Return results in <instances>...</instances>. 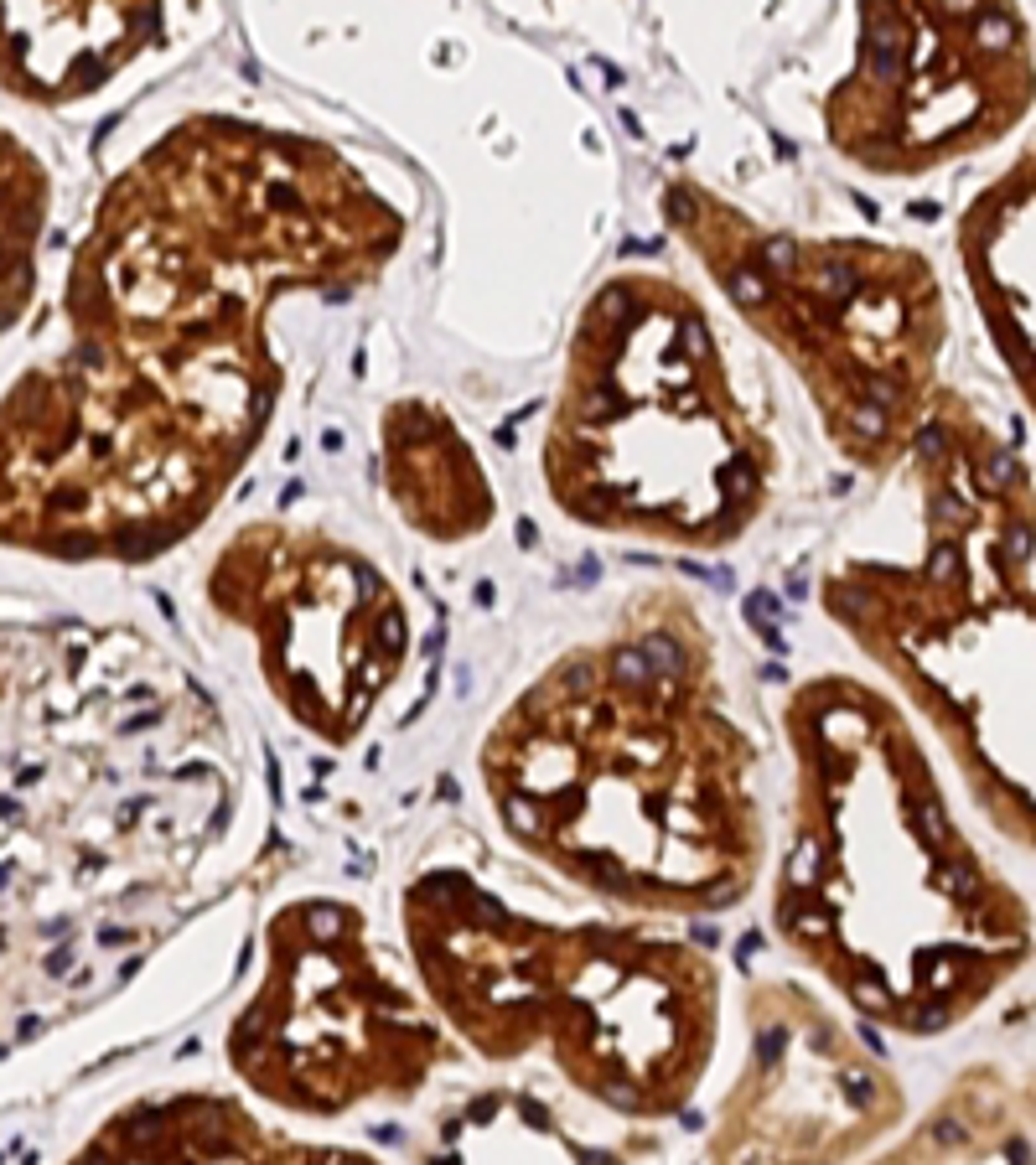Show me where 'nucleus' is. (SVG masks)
Returning a JSON list of instances; mask_svg holds the SVG:
<instances>
[{"instance_id": "1", "label": "nucleus", "mask_w": 1036, "mask_h": 1165, "mask_svg": "<svg viewBox=\"0 0 1036 1165\" xmlns=\"http://www.w3.org/2000/svg\"><path fill=\"white\" fill-rule=\"evenodd\" d=\"M404 213L317 135L192 114L99 192L63 275V347L0 389V550L151 565L269 435L285 296H353Z\"/></svg>"}, {"instance_id": "2", "label": "nucleus", "mask_w": 1036, "mask_h": 1165, "mask_svg": "<svg viewBox=\"0 0 1036 1165\" xmlns=\"http://www.w3.org/2000/svg\"><path fill=\"white\" fill-rule=\"evenodd\" d=\"M477 788L514 850L617 917H715L768 870L757 736L674 585L622 601L492 715Z\"/></svg>"}, {"instance_id": "3", "label": "nucleus", "mask_w": 1036, "mask_h": 1165, "mask_svg": "<svg viewBox=\"0 0 1036 1165\" xmlns=\"http://www.w3.org/2000/svg\"><path fill=\"white\" fill-rule=\"evenodd\" d=\"M788 829L768 922L845 1016L933 1041L1031 963V901L958 819L912 715L861 674L783 705Z\"/></svg>"}, {"instance_id": "4", "label": "nucleus", "mask_w": 1036, "mask_h": 1165, "mask_svg": "<svg viewBox=\"0 0 1036 1165\" xmlns=\"http://www.w3.org/2000/svg\"><path fill=\"white\" fill-rule=\"evenodd\" d=\"M399 937L461 1052L492 1067L545 1056L612 1118H679L715 1067L726 979L664 922L534 917L472 870L435 866L404 886Z\"/></svg>"}, {"instance_id": "5", "label": "nucleus", "mask_w": 1036, "mask_h": 1165, "mask_svg": "<svg viewBox=\"0 0 1036 1165\" xmlns=\"http://www.w3.org/2000/svg\"><path fill=\"white\" fill-rule=\"evenodd\" d=\"M907 466L918 554L839 559L819 607L918 709L985 824L1031 855V472L958 389H938Z\"/></svg>"}, {"instance_id": "6", "label": "nucleus", "mask_w": 1036, "mask_h": 1165, "mask_svg": "<svg viewBox=\"0 0 1036 1165\" xmlns=\"http://www.w3.org/2000/svg\"><path fill=\"white\" fill-rule=\"evenodd\" d=\"M539 466L570 523L715 554L768 513L777 451L705 300L622 269L570 327Z\"/></svg>"}, {"instance_id": "7", "label": "nucleus", "mask_w": 1036, "mask_h": 1165, "mask_svg": "<svg viewBox=\"0 0 1036 1165\" xmlns=\"http://www.w3.org/2000/svg\"><path fill=\"white\" fill-rule=\"evenodd\" d=\"M669 234L726 306L799 373L819 430L861 472L902 466L938 399L949 296L912 244L793 234L695 176L664 181Z\"/></svg>"}, {"instance_id": "8", "label": "nucleus", "mask_w": 1036, "mask_h": 1165, "mask_svg": "<svg viewBox=\"0 0 1036 1165\" xmlns=\"http://www.w3.org/2000/svg\"><path fill=\"white\" fill-rule=\"evenodd\" d=\"M223 1062L254 1109L332 1124L415 1103L461 1047L389 968L363 906L291 897L265 917L260 979L223 1031Z\"/></svg>"}, {"instance_id": "9", "label": "nucleus", "mask_w": 1036, "mask_h": 1165, "mask_svg": "<svg viewBox=\"0 0 1036 1165\" xmlns=\"http://www.w3.org/2000/svg\"><path fill=\"white\" fill-rule=\"evenodd\" d=\"M203 596L249 643L280 715L332 751L368 731L415 653L399 581L368 550L311 523H238L207 559Z\"/></svg>"}, {"instance_id": "10", "label": "nucleus", "mask_w": 1036, "mask_h": 1165, "mask_svg": "<svg viewBox=\"0 0 1036 1165\" xmlns=\"http://www.w3.org/2000/svg\"><path fill=\"white\" fill-rule=\"evenodd\" d=\"M1031 114V16L1016 6H861L855 57L824 94L834 156L918 181Z\"/></svg>"}, {"instance_id": "11", "label": "nucleus", "mask_w": 1036, "mask_h": 1165, "mask_svg": "<svg viewBox=\"0 0 1036 1165\" xmlns=\"http://www.w3.org/2000/svg\"><path fill=\"white\" fill-rule=\"evenodd\" d=\"M746 1052L715 1103L705 1165H861L907 1124L892 1062L793 979L746 990Z\"/></svg>"}, {"instance_id": "12", "label": "nucleus", "mask_w": 1036, "mask_h": 1165, "mask_svg": "<svg viewBox=\"0 0 1036 1165\" xmlns=\"http://www.w3.org/2000/svg\"><path fill=\"white\" fill-rule=\"evenodd\" d=\"M63 1165H389L358 1145L311 1140L218 1087L145 1093L104 1114Z\"/></svg>"}, {"instance_id": "13", "label": "nucleus", "mask_w": 1036, "mask_h": 1165, "mask_svg": "<svg viewBox=\"0 0 1036 1165\" xmlns=\"http://www.w3.org/2000/svg\"><path fill=\"white\" fill-rule=\"evenodd\" d=\"M161 6H0V94L63 110L167 42Z\"/></svg>"}, {"instance_id": "14", "label": "nucleus", "mask_w": 1036, "mask_h": 1165, "mask_svg": "<svg viewBox=\"0 0 1036 1165\" xmlns=\"http://www.w3.org/2000/svg\"><path fill=\"white\" fill-rule=\"evenodd\" d=\"M384 492L430 544H472L498 519V492L472 435L430 399H394L379 420Z\"/></svg>"}, {"instance_id": "15", "label": "nucleus", "mask_w": 1036, "mask_h": 1165, "mask_svg": "<svg viewBox=\"0 0 1036 1165\" xmlns=\"http://www.w3.org/2000/svg\"><path fill=\"white\" fill-rule=\"evenodd\" d=\"M958 265L1020 404L1031 410V145L985 181L958 223Z\"/></svg>"}, {"instance_id": "16", "label": "nucleus", "mask_w": 1036, "mask_h": 1165, "mask_svg": "<svg viewBox=\"0 0 1036 1165\" xmlns=\"http://www.w3.org/2000/svg\"><path fill=\"white\" fill-rule=\"evenodd\" d=\"M865 1165H1031V1093L995 1062L943 1087L918 1124H902Z\"/></svg>"}, {"instance_id": "17", "label": "nucleus", "mask_w": 1036, "mask_h": 1165, "mask_svg": "<svg viewBox=\"0 0 1036 1165\" xmlns=\"http://www.w3.org/2000/svg\"><path fill=\"white\" fill-rule=\"evenodd\" d=\"M617 1145L585 1140L529 1087H487L441 1118L425 1165H622Z\"/></svg>"}, {"instance_id": "18", "label": "nucleus", "mask_w": 1036, "mask_h": 1165, "mask_svg": "<svg viewBox=\"0 0 1036 1165\" xmlns=\"http://www.w3.org/2000/svg\"><path fill=\"white\" fill-rule=\"evenodd\" d=\"M11 632H0V653H6ZM37 674L26 663L0 658V932L6 922H16L11 912H21V891H32L37 875L21 870V844H37L32 834V808L42 803V793H26V782L42 777V751H26L32 740V709L21 700L32 694ZM6 953V948H0Z\"/></svg>"}, {"instance_id": "19", "label": "nucleus", "mask_w": 1036, "mask_h": 1165, "mask_svg": "<svg viewBox=\"0 0 1036 1165\" xmlns=\"http://www.w3.org/2000/svg\"><path fill=\"white\" fill-rule=\"evenodd\" d=\"M52 218V172L21 135L0 125V337L37 296L42 238Z\"/></svg>"}]
</instances>
